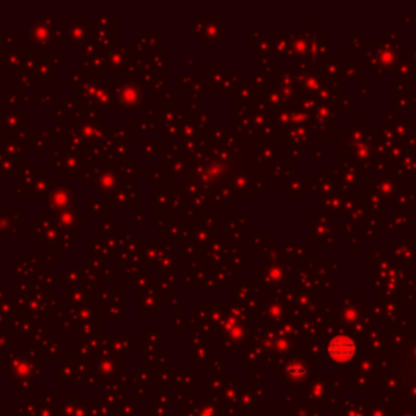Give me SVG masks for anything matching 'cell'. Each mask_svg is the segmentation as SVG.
<instances>
[{"instance_id":"1","label":"cell","mask_w":416,"mask_h":416,"mask_svg":"<svg viewBox=\"0 0 416 416\" xmlns=\"http://www.w3.org/2000/svg\"><path fill=\"white\" fill-rule=\"evenodd\" d=\"M328 354L337 361H346L354 354V343L346 337L335 338L328 345Z\"/></svg>"}]
</instances>
